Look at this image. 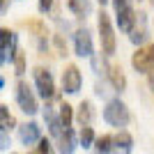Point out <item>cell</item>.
<instances>
[{"label":"cell","mask_w":154,"mask_h":154,"mask_svg":"<svg viewBox=\"0 0 154 154\" xmlns=\"http://www.w3.org/2000/svg\"><path fill=\"white\" fill-rule=\"evenodd\" d=\"M103 120L110 124V127L115 129H122L131 122V113H129L127 103L120 101V99H110L106 103V108H103Z\"/></svg>","instance_id":"cell-1"},{"label":"cell","mask_w":154,"mask_h":154,"mask_svg":"<svg viewBox=\"0 0 154 154\" xmlns=\"http://www.w3.org/2000/svg\"><path fill=\"white\" fill-rule=\"evenodd\" d=\"M60 152H76V138H74V131H71V127H64L62 134H60Z\"/></svg>","instance_id":"cell-13"},{"label":"cell","mask_w":154,"mask_h":154,"mask_svg":"<svg viewBox=\"0 0 154 154\" xmlns=\"http://www.w3.org/2000/svg\"><path fill=\"white\" fill-rule=\"evenodd\" d=\"M147 37H149V32H147V14L138 12L136 14V21H134V28L129 30V39H131L136 46H140Z\"/></svg>","instance_id":"cell-9"},{"label":"cell","mask_w":154,"mask_h":154,"mask_svg":"<svg viewBox=\"0 0 154 154\" xmlns=\"http://www.w3.org/2000/svg\"><path fill=\"white\" fill-rule=\"evenodd\" d=\"M138 2H140V0H138Z\"/></svg>","instance_id":"cell-34"},{"label":"cell","mask_w":154,"mask_h":154,"mask_svg":"<svg viewBox=\"0 0 154 154\" xmlns=\"http://www.w3.org/2000/svg\"><path fill=\"white\" fill-rule=\"evenodd\" d=\"M5 5H7L5 0H0V12H2V9H5Z\"/></svg>","instance_id":"cell-30"},{"label":"cell","mask_w":154,"mask_h":154,"mask_svg":"<svg viewBox=\"0 0 154 154\" xmlns=\"http://www.w3.org/2000/svg\"><path fill=\"white\" fill-rule=\"evenodd\" d=\"M14 51H16V37H14V32L7 30V28H0V64L12 60Z\"/></svg>","instance_id":"cell-8"},{"label":"cell","mask_w":154,"mask_h":154,"mask_svg":"<svg viewBox=\"0 0 154 154\" xmlns=\"http://www.w3.org/2000/svg\"><path fill=\"white\" fill-rule=\"evenodd\" d=\"M74 46H76V55H81V58H90L92 53H94V44H92L90 30H85V28L76 30V35H74Z\"/></svg>","instance_id":"cell-7"},{"label":"cell","mask_w":154,"mask_h":154,"mask_svg":"<svg viewBox=\"0 0 154 154\" xmlns=\"http://www.w3.org/2000/svg\"><path fill=\"white\" fill-rule=\"evenodd\" d=\"M78 143H81V147L88 149L92 147V143H94V131H92L90 124H83V129H81V138H78Z\"/></svg>","instance_id":"cell-19"},{"label":"cell","mask_w":154,"mask_h":154,"mask_svg":"<svg viewBox=\"0 0 154 154\" xmlns=\"http://www.w3.org/2000/svg\"><path fill=\"white\" fill-rule=\"evenodd\" d=\"M19 138L23 145H35V143L42 138V129L37 122H26L19 127Z\"/></svg>","instance_id":"cell-10"},{"label":"cell","mask_w":154,"mask_h":154,"mask_svg":"<svg viewBox=\"0 0 154 154\" xmlns=\"http://www.w3.org/2000/svg\"><path fill=\"white\" fill-rule=\"evenodd\" d=\"M44 120L48 122V131H51V134L55 136V138H60V134H62V129H64L62 124H60V117L55 115L53 110H48V108H46V110H44Z\"/></svg>","instance_id":"cell-17"},{"label":"cell","mask_w":154,"mask_h":154,"mask_svg":"<svg viewBox=\"0 0 154 154\" xmlns=\"http://www.w3.org/2000/svg\"><path fill=\"white\" fill-rule=\"evenodd\" d=\"M106 74H108L110 85H113L117 92H124V90H127V76H124V71H122V67H120V64H110Z\"/></svg>","instance_id":"cell-11"},{"label":"cell","mask_w":154,"mask_h":154,"mask_svg":"<svg viewBox=\"0 0 154 154\" xmlns=\"http://www.w3.org/2000/svg\"><path fill=\"white\" fill-rule=\"evenodd\" d=\"M16 103H19V108L23 110V113H28V115H35V113L39 110V103H37L35 92H32L30 85L23 83V81L16 83Z\"/></svg>","instance_id":"cell-3"},{"label":"cell","mask_w":154,"mask_h":154,"mask_svg":"<svg viewBox=\"0 0 154 154\" xmlns=\"http://www.w3.org/2000/svg\"><path fill=\"white\" fill-rule=\"evenodd\" d=\"M147 74H149V88H152V92H154V67L147 71Z\"/></svg>","instance_id":"cell-29"},{"label":"cell","mask_w":154,"mask_h":154,"mask_svg":"<svg viewBox=\"0 0 154 154\" xmlns=\"http://www.w3.org/2000/svg\"><path fill=\"white\" fill-rule=\"evenodd\" d=\"M55 46H58L60 55H67V44H64V39L60 37V35H55Z\"/></svg>","instance_id":"cell-25"},{"label":"cell","mask_w":154,"mask_h":154,"mask_svg":"<svg viewBox=\"0 0 154 154\" xmlns=\"http://www.w3.org/2000/svg\"><path fill=\"white\" fill-rule=\"evenodd\" d=\"M99 2H101V5H106V2H108V0H99Z\"/></svg>","instance_id":"cell-32"},{"label":"cell","mask_w":154,"mask_h":154,"mask_svg":"<svg viewBox=\"0 0 154 154\" xmlns=\"http://www.w3.org/2000/svg\"><path fill=\"white\" fill-rule=\"evenodd\" d=\"M16 127V122H14V117H12V113H9V108L7 106H2L0 103V131H12V129Z\"/></svg>","instance_id":"cell-18"},{"label":"cell","mask_w":154,"mask_h":154,"mask_svg":"<svg viewBox=\"0 0 154 154\" xmlns=\"http://www.w3.org/2000/svg\"><path fill=\"white\" fill-rule=\"evenodd\" d=\"M83 85V76H81V69L76 64H69L67 69L62 71V90L67 94H76Z\"/></svg>","instance_id":"cell-6"},{"label":"cell","mask_w":154,"mask_h":154,"mask_svg":"<svg viewBox=\"0 0 154 154\" xmlns=\"http://www.w3.org/2000/svg\"><path fill=\"white\" fill-rule=\"evenodd\" d=\"M9 145H12L9 136H5V131H0V149H7Z\"/></svg>","instance_id":"cell-26"},{"label":"cell","mask_w":154,"mask_h":154,"mask_svg":"<svg viewBox=\"0 0 154 154\" xmlns=\"http://www.w3.org/2000/svg\"><path fill=\"white\" fill-rule=\"evenodd\" d=\"M2 85H5V81H2V78H0V88H2Z\"/></svg>","instance_id":"cell-31"},{"label":"cell","mask_w":154,"mask_h":154,"mask_svg":"<svg viewBox=\"0 0 154 154\" xmlns=\"http://www.w3.org/2000/svg\"><path fill=\"white\" fill-rule=\"evenodd\" d=\"M12 60H14V69H16V76H23V74H26V53L21 51L19 46H16V51H14Z\"/></svg>","instance_id":"cell-20"},{"label":"cell","mask_w":154,"mask_h":154,"mask_svg":"<svg viewBox=\"0 0 154 154\" xmlns=\"http://www.w3.org/2000/svg\"><path fill=\"white\" fill-rule=\"evenodd\" d=\"M113 145H115V149L131 152V147H134V138H131V134H127L124 129H120V134L113 136Z\"/></svg>","instance_id":"cell-16"},{"label":"cell","mask_w":154,"mask_h":154,"mask_svg":"<svg viewBox=\"0 0 154 154\" xmlns=\"http://www.w3.org/2000/svg\"><path fill=\"white\" fill-rule=\"evenodd\" d=\"M51 7H53V0H39V9L42 12H48Z\"/></svg>","instance_id":"cell-28"},{"label":"cell","mask_w":154,"mask_h":154,"mask_svg":"<svg viewBox=\"0 0 154 154\" xmlns=\"http://www.w3.org/2000/svg\"><path fill=\"white\" fill-rule=\"evenodd\" d=\"M76 120L81 122V127H83V124H92V120H94V106H92V101H88V99L81 101Z\"/></svg>","instance_id":"cell-14"},{"label":"cell","mask_w":154,"mask_h":154,"mask_svg":"<svg viewBox=\"0 0 154 154\" xmlns=\"http://www.w3.org/2000/svg\"><path fill=\"white\" fill-rule=\"evenodd\" d=\"M131 5V0H113V7H115V12L117 9H122V7H129Z\"/></svg>","instance_id":"cell-27"},{"label":"cell","mask_w":154,"mask_h":154,"mask_svg":"<svg viewBox=\"0 0 154 154\" xmlns=\"http://www.w3.org/2000/svg\"><path fill=\"white\" fill-rule=\"evenodd\" d=\"M67 5H69V9L76 14L78 19H85V16H90V12H92L90 0H67Z\"/></svg>","instance_id":"cell-15"},{"label":"cell","mask_w":154,"mask_h":154,"mask_svg":"<svg viewBox=\"0 0 154 154\" xmlns=\"http://www.w3.org/2000/svg\"><path fill=\"white\" fill-rule=\"evenodd\" d=\"M149 2H152V5H154V0H149Z\"/></svg>","instance_id":"cell-33"},{"label":"cell","mask_w":154,"mask_h":154,"mask_svg":"<svg viewBox=\"0 0 154 154\" xmlns=\"http://www.w3.org/2000/svg\"><path fill=\"white\" fill-rule=\"evenodd\" d=\"M28 28H30L35 35H37L39 39H44L46 37V28H44V23H39V21H30V23H26Z\"/></svg>","instance_id":"cell-23"},{"label":"cell","mask_w":154,"mask_h":154,"mask_svg":"<svg viewBox=\"0 0 154 154\" xmlns=\"http://www.w3.org/2000/svg\"><path fill=\"white\" fill-rule=\"evenodd\" d=\"M131 64H134V69L138 71V74H147L154 67V44L138 46V51H136L134 58H131Z\"/></svg>","instance_id":"cell-5"},{"label":"cell","mask_w":154,"mask_h":154,"mask_svg":"<svg viewBox=\"0 0 154 154\" xmlns=\"http://www.w3.org/2000/svg\"><path fill=\"white\" fill-rule=\"evenodd\" d=\"M94 149L97 152H113L115 145H113V136H101V138H94Z\"/></svg>","instance_id":"cell-21"},{"label":"cell","mask_w":154,"mask_h":154,"mask_svg":"<svg viewBox=\"0 0 154 154\" xmlns=\"http://www.w3.org/2000/svg\"><path fill=\"white\" fill-rule=\"evenodd\" d=\"M58 117H60V124H62V127H71V122H74V108H71L69 103H62Z\"/></svg>","instance_id":"cell-22"},{"label":"cell","mask_w":154,"mask_h":154,"mask_svg":"<svg viewBox=\"0 0 154 154\" xmlns=\"http://www.w3.org/2000/svg\"><path fill=\"white\" fill-rule=\"evenodd\" d=\"M32 74H35V85H37V90H39V94H42V99L51 101L53 97H55V81H53L51 71L44 69V67H37Z\"/></svg>","instance_id":"cell-4"},{"label":"cell","mask_w":154,"mask_h":154,"mask_svg":"<svg viewBox=\"0 0 154 154\" xmlns=\"http://www.w3.org/2000/svg\"><path fill=\"white\" fill-rule=\"evenodd\" d=\"M99 35H101V48H103V55H113L117 48V42H115V28L110 23V16L106 12L99 14Z\"/></svg>","instance_id":"cell-2"},{"label":"cell","mask_w":154,"mask_h":154,"mask_svg":"<svg viewBox=\"0 0 154 154\" xmlns=\"http://www.w3.org/2000/svg\"><path fill=\"white\" fill-rule=\"evenodd\" d=\"M117 26H120V30L122 32H129L131 28H134V21H136V12L134 7H122V9H117Z\"/></svg>","instance_id":"cell-12"},{"label":"cell","mask_w":154,"mask_h":154,"mask_svg":"<svg viewBox=\"0 0 154 154\" xmlns=\"http://www.w3.org/2000/svg\"><path fill=\"white\" fill-rule=\"evenodd\" d=\"M37 143H39V145H37V152H51V149H53L51 147V140H46V138H39Z\"/></svg>","instance_id":"cell-24"}]
</instances>
